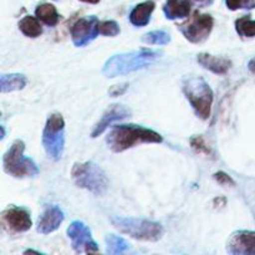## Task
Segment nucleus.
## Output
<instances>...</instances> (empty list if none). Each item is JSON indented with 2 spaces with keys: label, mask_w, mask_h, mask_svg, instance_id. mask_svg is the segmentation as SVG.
I'll list each match as a JSON object with an SVG mask.
<instances>
[{
  "label": "nucleus",
  "mask_w": 255,
  "mask_h": 255,
  "mask_svg": "<svg viewBox=\"0 0 255 255\" xmlns=\"http://www.w3.org/2000/svg\"><path fill=\"white\" fill-rule=\"evenodd\" d=\"M161 51L152 49H141L136 51L114 55L105 62L102 72L105 76L110 79L124 76V75L148 67L149 65L154 64L161 57Z\"/></svg>",
  "instance_id": "f257e3e1"
},
{
  "label": "nucleus",
  "mask_w": 255,
  "mask_h": 255,
  "mask_svg": "<svg viewBox=\"0 0 255 255\" xmlns=\"http://www.w3.org/2000/svg\"><path fill=\"white\" fill-rule=\"evenodd\" d=\"M162 136L153 129L137 125H117L107 134L106 142L114 152H124L139 143H161Z\"/></svg>",
  "instance_id": "f03ea898"
},
{
  "label": "nucleus",
  "mask_w": 255,
  "mask_h": 255,
  "mask_svg": "<svg viewBox=\"0 0 255 255\" xmlns=\"http://www.w3.org/2000/svg\"><path fill=\"white\" fill-rule=\"evenodd\" d=\"M111 223L122 234H127L137 241L157 242L163 236V227L149 219L112 217Z\"/></svg>",
  "instance_id": "7ed1b4c3"
},
{
  "label": "nucleus",
  "mask_w": 255,
  "mask_h": 255,
  "mask_svg": "<svg viewBox=\"0 0 255 255\" xmlns=\"http://www.w3.org/2000/svg\"><path fill=\"white\" fill-rule=\"evenodd\" d=\"M183 92L197 116L208 120L213 104V91L203 77L189 76L183 81Z\"/></svg>",
  "instance_id": "20e7f679"
},
{
  "label": "nucleus",
  "mask_w": 255,
  "mask_h": 255,
  "mask_svg": "<svg viewBox=\"0 0 255 255\" xmlns=\"http://www.w3.org/2000/svg\"><path fill=\"white\" fill-rule=\"evenodd\" d=\"M72 179L80 188L87 189L91 193L104 194L109 187V178L100 166L94 162L75 163L71 171Z\"/></svg>",
  "instance_id": "39448f33"
},
{
  "label": "nucleus",
  "mask_w": 255,
  "mask_h": 255,
  "mask_svg": "<svg viewBox=\"0 0 255 255\" xmlns=\"http://www.w3.org/2000/svg\"><path fill=\"white\" fill-rule=\"evenodd\" d=\"M24 151V142L20 141V139L12 142V144L2 158L4 171L7 174L16 177V178H24V177H34L39 173L36 163L31 158L25 157Z\"/></svg>",
  "instance_id": "423d86ee"
},
{
  "label": "nucleus",
  "mask_w": 255,
  "mask_h": 255,
  "mask_svg": "<svg viewBox=\"0 0 255 255\" xmlns=\"http://www.w3.org/2000/svg\"><path fill=\"white\" fill-rule=\"evenodd\" d=\"M42 146L50 158L59 161L65 147V122L60 114H52L47 119L42 132Z\"/></svg>",
  "instance_id": "0eeeda50"
},
{
  "label": "nucleus",
  "mask_w": 255,
  "mask_h": 255,
  "mask_svg": "<svg viewBox=\"0 0 255 255\" xmlns=\"http://www.w3.org/2000/svg\"><path fill=\"white\" fill-rule=\"evenodd\" d=\"M213 25L214 20L212 15L202 14L198 10H196L193 12V16L187 22L179 25L178 29L188 41L198 44V42H203L204 40H207V37L212 32Z\"/></svg>",
  "instance_id": "6e6552de"
},
{
  "label": "nucleus",
  "mask_w": 255,
  "mask_h": 255,
  "mask_svg": "<svg viewBox=\"0 0 255 255\" xmlns=\"http://www.w3.org/2000/svg\"><path fill=\"white\" fill-rule=\"evenodd\" d=\"M67 236L71 239L72 248L76 253H97L99 247L92 239L91 231L86 224L75 221L67 228Z\"/></svg>",
  "instance_id": "1a4fd4ad"
},
{
  "label": "nucleus",
  "mask_w": 255,
  "mask_h": 255,
  "mask_svg": "<svg viewBox=\"0 0 255 255\" xmlns=\"http://www.w3.org/2000/svg\"><path fill=\"white\" fill-rule=\"evenodd\" d=\"M99 20L96 16L81 17L71 26V39L75 46H86L99 32Z\"/></svg>",
  "instance_id": "9d476101"
},
{
  "label": "nucleus",
  "mask_w": 255,
  "mask_h": 255,
  "mask_svg": "<svg viewBox=\"0 0 255 255\" xmlns=\"http://www.w3.org/2000/svg\"><path fill=\"white\" fill-rule=\"evenodd\" d=\"M227 251L234 255L255 254V232L239 231L232 234Z\"/></svg>",
  "instance_id": "9b49d317"
},
{
  "label": "nucleus",
  "mask_w": 255,
  "mask_h": 255,
  "mask_svg": "<svg viewBox=\"0 0 255 255\" xmlns=\"http://www.w3.org/2000/svg\"><path fill=\"white\" fill-rule=\"evenodd\" d=\"M2 218L15 232H26L31 228L32 222L26 209L20 207H9L2 212Z\"/></svg>",
  "instance_id": "f8f14e48"
},
{
  "label": "nucleus",
  "mask_w": 255,
  "mask_h": 255,
  "mask_svg": "<svg viewBox=\"0 0 255 255\" xmlns=\"http://www.w3.org/2000/svg\"><path fill=\"white\" fill-rule=\"evenodd\" d=\"M64 222V213L57 206H47L37 221V232L50 234L56 231Z\"/></svg>",
  "instance_id": "ddd939ff"
},
{
  "label": "nucleus",
  "mask_w": 255,
  "mask_h": 255,
  "mask_svg": "<svg viewBox=\"0 0 255 255\" xmlns=\"http://www.w3.org/2000/svg\"><path fill=\"white\" fill-rule=\"evenodd\" d=\"M129 110L127 107L122 106V105H112L107 109V111L105 112L104 116L101 117L97 125L95 126L94 131H92L91 137H99L100 134H102L105 132V129L115 121H119V120L126 119L129 116Z\"/></svg>",
  "instance_id": "4468645a"
},
{
  "label": "nucleus",
  "mask_w": 255,
  "mask_h": 255,
  "mask_svg": "<svg viewBox=\"0 0 255 255\" xmlns=\"http://www.w3.org/2000/svg\"><path fill=\"white\" fill-rule=\"evenodd\" d=\"M197 60L204 69L209 70L214 74H226L232 66V62L226 57L214 56V55L207 54V52L199 54Z\"/></svg>",
  "instance_id": "2eb2a0df"
},
{
  "label": "nucleus",
  "mask_w": 255,
  "mask_h": 255,
  "mask_svg": "<svg viewBox=\"0 0 255 255\" xmlns=\"http://www.w3.org/2000/svg\"><path fill=\"white\" fill-rule=\"evenodd\" d=\"M154 6H156V4L152 0H147V1L136 5L129 12V21L134 26H146L151 20V15L153 12Z\"/></svg>",
  "instance_id": "dca6fc26"
},
{
  "label": "nucleus",
  "mask_w": 255,
  "mask_h": 255,
  "mask_svg": "<svg viewBox=\"0 0 255 255\" xmlns=\"http://www.w3.org/2000/svg\"><path fill=\"white\" fill-rule=\"evenodd\" d=\"M192 2L189 0H167L163 6V12L167 19H182L191 14Z\"/></svg>",
  "instance_id": "f3484780"
},
{
  "label": "nucleus",
  "mask_w": 255,
  "mask_h": 255,
  "mask_svg": "<svg viewBox=\"0 0 255 255\" xmlns=\"http://www.w3.org/2000/svg\"><path fill=\"white\" fill-rule=\"evenodd\" d=\"M35 15H36V17L40 21L46 24L47 26H55L60 20V15L57 12L56 7L52 4H49V2L40 4L35 9Z\"/></svg>",
  "instance_id": "a211bd4d"
},
{
  "label": "nucleus",
  "mask_w": 255,
  "mask_h": 255,
  "mask_svg": "<svg viewBox=\"0 0 255 255\" xmlns=\"http://www.w3.org/2000/svg\"><path fill=\"white\" fill-rule=\"evenodd\" d=\"M26 77L20 74H9L1 75L0 77V87L1 92L16 91V90H22L26 86Z\"/></svg>",
  "instance_id": "6ab92c4d"
},
{
  "label": "nucleus",
  "mask_w": 255,
  "mask_h": 255,
  "mask_svg": "<svg viewBox=\"0 0 255 255\" xmlns=\"http://www.w3.org/2000/svg\"><path fill=\"white\" fill-rule=\"evenodd\" d=\"M19 29L27 37H37L42 34V26L39 19L30 15H26L20 20Z\"/></svg>",
  "instance_id": "aec40b11"
},
{
  "label": "nucleus",
  "mask_w": 255,
  "mask_h": 255,
  "mask_svg": "<svg viewBox=\"0 0 255 255\" xmlns=\"http://www.w3.org/2000/svg\"><path fill=\"white\" fill-rule=\"evenodd\" d=\"M129 249V244L122 237L110 234L106 237V252L109 254H122Z\"/></svg>",
  "instance_id": "412c9836"
},
{
  "label": "nucleus",
  "mask_w": 255,
  "mask_h": 255,
  "mask_svg": "<svg viewBox=\"0 0 255 255\" xmlns=\"http://www.w3.org/2000/svg\"><path fill=\"white\" fill-rule=\"evenodd\" d=\"M236 30L241 36L254 37L255 36V20L251 16H242L236 20Z\"/></svg>",
  "instance_id": "4be33fe9"
},
{
  "label": "nucleus",
  "mask_w": 255,
  "mask_h": 255,
  "mask_svg": "<svg viewBox=\"0 0 255 255\" xmlns=\"http://www.w3.org/2000/svg\"><path fill=\"white\" fill-rule=\"evenodd\" d=\"M142 41L149 45H166L171 41V35L164 30H154L144 34Z\"/></svg>",
  "instance_id": "5701e85b"
},
{
  "label": "nucleus",
  "mask_w": 255,
  "mask_h": 255,
  "mask_svg": "<svg viewBox=\"0 0 255 255\" xmlns=\"http://www.w3.org/2000/svg\"><path fill=\"white\" fill-rule=\"evenodd\" d=\"M99 32L100 35L105 36H116L120 34V26L114 20H107V21H99Z\"/></svg>",
  "instance_id": "b1692460"
},
{
  "label": "nucleus",
  "mask_w": 255,
  "mask_h": 255,
  "mask_svg": "<svg viewBox=\"0 0 255 255\" xmlns=\"http://www.w3.org/2000/svg\"><path fill=\"white\" fill-rule=\"evenodd\" d=\"M226 4L228 9L238 10V9H254L255 0H226Z\"/></svg>",
  "instance_id": "393cba45"
},
{
  "label": "nucleus",
  "mask_w": 255,
  "mask_h": 255,
  "mask_svg": "<svg viewBox=\"0 0 255 255\" xmlns=\"http://www.w3.org/2000/svg\"><path fill=\"white\" fill-rule=\"evenodd\" d=\"M216 179L217 181L219 182V183H222V184H233L234 182L232 181V178L229 176H227L226 173H223V172H219V173H216Z\"/></svg>",
  "instance_id": "a878e982"
},
{
  "label": "nucleus",
  "mask_w": 255,
  "mask_h": 255,
  "mask_svg": "<svg viewBox=\"0 0 255 255\" xmlns=\"http://www.w3.org/2000/svg\"><path fill=\"white\" fill-rule=\"evenodd\" d=\"M192 144H193L194 148H198L199 151L208 152V149H207L206 147H204V144L202 143V138H199V137H197V138L192 139Z\"/></svg>",
  "instance_id": "bb28decb"
},
{
  "label": "nucleus",
  "mask_w": 255,
  "mask_h": 255,
  "mask_svg": "<svg viewBox=\"0 0 255 255\" xmlns=\"http://www.w3.org/2000/svg\"><path fill=\"white\" fill-rule=\"evenodd\" d=\"M126 87H127L126 85H125V86L122 87V89H121V87H120V89H119V87H116V86H115L114 89H112L111 91H110V92H111V95H114V96H119V95H121L122 92H124L125 90H126Z\"/></svg>",
  "instance_id": "cd10ccee"
},
{
  "label": "nucleus",
  "mask_w": 255,
  "mask_h": 255,
  "mask_svg": "<svg viewBox=\"0 0 255 255\" xmlns=\"http://www.w3.org/2000/svg\"><path fill=\"white\" fill-rule=\"evenodd\" d=\"M248 67H249V70H251L252 72H255V57H254V59H252L251 61H249Z\"/></svg>",
  "instance_id": "c85d7f7f"
},
{
  "label": "nucleus",
  "mask_w": 255,
  "mask_h": 255,
  "mask_svg": "<svg viewBox=\"0 0 255 255\" xmlns=\"http://www.w3.org/2000/svg\"><path fill=\"white\" fill-rule=\"evenodd\" d=\"M80 1H84V2H89V4H97L100 0H80Z\"/></svg>",
  "instance_id": "c756f323"
},
{
  "label": "nucleus",
  "mask_w": 255,
  "mask_h": 255,
  "mask_svg": "<svg viewBox=\"0 0 255 255\" xmlns=\"http://www.w3.org/2000/svg\"><path fill=\"white\" fill-rule=\"evenodd\" d=\"M196 1H201V2H203V1H208V0H196Z\"/></svg>",
  "instance_id": "7c9ffc66"
}]
</instances>
